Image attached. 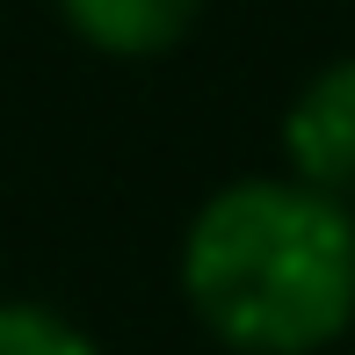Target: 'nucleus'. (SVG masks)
<instances>
[{
	"instance_id": "f257e3e1",
	"label": "nucleus",
	"mask_w": 355,
	"mask_h": 355,
	"mask_svg": "<svg viewBox=\"0 0 355 355\" xmlns=\"http://www.w3.org/2000/svg\"><path fill=\"white\" fill-rule=\"evenodd\" d=\"M182 290L239 355H312L355 319V218L304 182H232L189 225Z\"/></svg>"
},
{
	"instance_id": "f03ea898",
	"label": "nucleus",
	"mask_w": 355,
	"mask_h": 355,
	"mask_svg": "<svg viewBox=\"0 0 355 355\" xmlns=\"http://www.w3.org/2000/svg\"><path fill=\"white\" fill-rule=\"evenodd\" d=\"M290 182L319 189L334 203H355V58H334L304 80V94L283 116Z\"/></svg>"
},
{
	"instance_id": "7ed1b4c3",
	"label": "nucleus",
	"mask_w": 355,
	"mask_h": 355,
	"mask_svg": "<svg viewBox=\"0 0 355 355\" xmlns=\"http://www.w3.org/2000/svg\"><path fill=\"white\" fill-rule=\"evenodd\" d=\"M203 0H58V15L109 58H159L189 37Z\"/></svg>"
},
{
	"instance_id": "20e7f679",
	"label": "nucleus",
	"mask_w": 355,
	"mask_h": 355,
	"mask_svg": "<svg viewBox=\"0 0 355 355\" xmlns=\"http://www.w3.org/2000/svg\"><path fill=\"white\" fill-rule=\"evenodd\" d=\"M0 355H94V341L44 304H0Z\"/></svg>"
}]
</instances>
